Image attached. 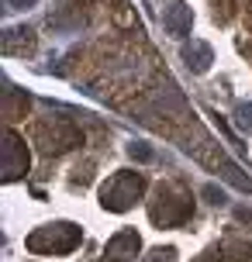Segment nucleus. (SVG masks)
Listing matches in <instances>:
<instances>
[{
	"label": "nucleus",
	"mask_w": 252,
	"mask_h": 262,
	"mask_svg": "<svg viewBox=\"0 0 252 262\" xmlns=\"http://www.w3.org/2000/svg\"><path fill=\"white\" fill-rule=\"evenodd\" d=\"M162 25H166V31H170V35H176V38L190 35V7H186V4H180V0H173L170 7L162 11Z\"/></svg>",
	"instance_id": "1"
},
{
	"label": "nucleus",
	"mask_w": 252,
	"mask_h": 262,
	"mask_svg": "<svg viewBox=\"0 0 252 262\" xmlns=\"http://www.w3.org/2000/svg\"><path fill=\"white\" fill-rule=\"evenodd\" d=\"M183 59H186V66H194V73H204L211 66V49L204 41H190L183 49Z\"/></svg>",
	"instance_id": "2"
},
{
	"label": "nucleus",
	"mask_w": 252,
	"mask_h": 262,
	"mask_svg": "<svg viewBox=\"0 0 252 262\" xmlns=\"http://www.w3.org/2000/svg\"><path fill=\"white\" fill-rule=\"evenodd\" d=\"M31 4H35V0H7V7H14V11H25Z\"/></svg>",
	"instance_id": "5"
},
{
	"label": "nucleus",
	"mask_w": 252,
	"mask_h": 262,
	"mask_svg": "<svg viewBox=\"0 0 252 262\" xmlns=\"http://www.w3.org/2000/svg\"><path fill=\"white\" fill-rule=\"evenodd\" d=\"M239 128L252 135V104H242L239 107Z\"/></svg>",
	"instance_id": "3"
},
{
	"label": "nucleus",
	"mask_w": 252,
	"mask_h": 262,
	"mask_svg": "<svg viewBox=\"0 0 252 262\" xmlns=\"http://www.w3.org/2000/svg\"><path fill=\"white\" fill-rule=\"evenodd\" d=\"M132 156H138V159H152V152H149L145 145L138 142V145H132Z\"/></svg>",
	"instance_id": "4"
}]
</instances>
